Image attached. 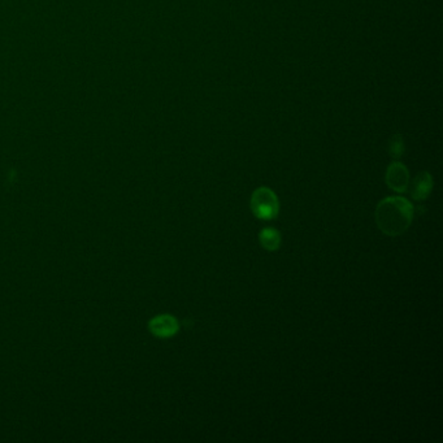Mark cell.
Segmentation results:
<instances>
[{
  "mask_svg": "<svg viewBox=\"0 0 443 443\" xmlns=\"http://www.w3.org/2000/svg\"><path fill=\"white\" fill-rule=\"evenodd\" d=\"M413 220V207L402 197H388L378 203L376 224L388 237H399L410 228Z\"/></svg>",
  "mask_w": 443,
  "mask_h": 443,
  "instance_id": "obj_1",
  "label": "cell"
},
{
  "mask_svg": "<svg viewBox=\"0 0 443 443\" xmlns=\"http://www.w3.org/2000/svg\"><path fill=\"white\" fill-rule=\"evenodd\" d=\"M251 210L260 220H273L279 212V201L270 188H256L251 197Z\"/></svg>",
  "mask_w": 443,
  "mask_h": 443,
  "instance_id": "obj_2",
  "label": "cell"
},
{
  "mask_svg": "<svg viewBox=\"0 0 443 443\" xmlns=\"http://www.w3.org/2000/svg\"><path fill=\"white\" fill-rule=\"evenodd\" d=\"M385 181L388 188L399 194H403L407 191L410 185V172L403 163L394 161L386 169Z\"/></svg>",
  "mask_w": 443,
  "mask_h": 443,
  "instance_id": "obj_3",
  "label": "cell"
},
{
  "mask_svg": "<svg viewBox=\"0 0 443 443\" xmlns=\"http://www.w3.org/2000/svg\"><path fill=\"white\" fill-rule=\"evenodd\" d=\"M178 329H179V324L177 319L170 315L157 316L150 322V331L152 334H155L156 337H160V338H169L175 335L178 332Z\"/></svg>",
  "mask_w": 443,
  "mask_h": 443,
  "instance_id": "obj_4",
  "label": "cell"
},
{
  "mask_svg": "<svg viewBox=\"0 0 443 443\" xmlns=\"http://www.w3.org/2000/svg\"><path fill=\"white\" fill-rule=\"evenodd\" d=\"M433 177L432 175L426 170L420 172L412 181L411 188V197L417 201L425 200L432 193Z\"/></svg>",
  "mask_w": 443,
  "mask_h": 443,
  "instance_id": "obj_5",
  "label": "cell"
},
{
  "mask_svg": "<svg viewBox=\"0 0 443 443\" xmlns=\"http://www.w3.org/2000/svg\"><path fill=\"white\" fill-rule=\"evenodd\" d=\"M262 246L268 251H276L281 244V234L273 228H266L259 234Z\"/></svg>",
  "mask_w": 443,
  "mask_h": 443,
  "instance_id": "obj_6",
  "label": "cell"
},
{
  "mask_svg": "<svg viewBox=\"0 0 443 443\" xmlns=\"http://www.w3.org/2000/svg\"><path fill=\"white\" fill-rule=\"evenodd\" d=\"M388 155L391 156L393 159H395V160H398L402 156L404 155L406 144H404V139H403L402 134H394L388 139Z\"/></svg>",
  "mask_w": 443,
  "mask_h": 443,
  "instance_id": "obj_7",
  "label": "cell"
}]
</instances>
